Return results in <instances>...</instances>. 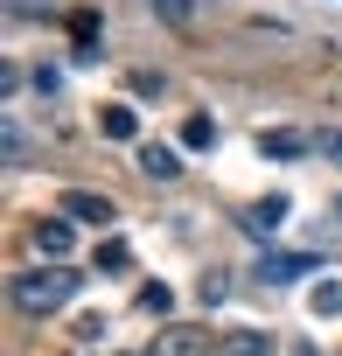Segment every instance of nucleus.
I'll use <instances>...</instances> for the list:
<instances>
[{
    "label": "nucleus",
    "instance_id": "39448f33",
    "mask_svg": "<svg viewBox=\"0 0 342 356\" xmlns=\"http://www.w3.org/2000/svg\"><path fill=\"white\" fill-rule=\"evenodd\" d=\"M35 252H42L49 266H63V259H70V217H42V224H35Z\"/></svg>",
    "mask_w": 342,
    "mask_h": 356
},
{
    "label": "nucleus",
    "instance_id": "9d476101",
    "mask_svg": "<svg viewBox=\"0 0 342 356\" xmlns=\"http://www.w3.org/2000/svg\"><path fill=\"white\" fill-rule=\"evenodd\" d=\"M182 147H189V154L217 147V119H210V112H189V119H182Z\"/></svg>",
    "mask_w": 342,
    "mask_h": 356
},
{
    "label": "nucleus",
    "instance_id": "4468645a",
    "mask_svg": "<svg viewBox=\"0 0 342 356\" xmlns=\"http://www.w3.org/2000/svg\"><path fill=\"white\" fill-rule=\"evenodd\" d=\"M168 300H175L168 286H147V293H140V307H147V314H168Z\"/></svg>",
    "mask_w": 342,
    "mask_h": 356
},
{
    "label": "nucleus",
    "instance_id": "423d86ee",
    "mask_svg": "<svg viewBox=\"0 0 342 356\" xmlns=\"http://www.w3.org/2000/svg\"><path fill=\"white\" fill-rule=\"evenodd\" d=\"M307 147H314L307 133H259V154H266V161H300Z\"/></svg>",
    "mask_w": 342,
    "mask_h": 356
},
{
    "label": "nucleus",
    "instance_id": "f257e3e1",
    "mask_svg": "<svg viewBox=\"0 0 342 356\" xmlns=\"http://www.w3.org/2000/svg\"><path fill=\"white\" fill-rule=\"evenodd\" d=\"M70 293H77V273L70 266H28V273L8 280V300L22 314H35V321H49L56 307H70Z\"/></svg>",
    "mask_w": 342,
    "mask_h": 356
},
{
    "label": "nucleus",
    "instance_id": "f3484780",
    "mask_svg": "<svg viewBox=\"0 0 342 356\" xmlns=\"http://www.w3.org/2000/svg\"><path fill=\"white\" fill-rule=\"evenodd\" d=\"M154 15H168V22H189V0H154Z\"/></svg>",
    "mask_w": 342,
    "mask_h": 356
},
{
    "label": "nucleus",
    "instance_id": "1a4fd4ad",
    "mask_svg": "<svg viewBox=\"0 0 342 356\" xmlns=\"http://www.w3.org/2000/svg\"><path fill=\"white\" fill-rule=\"evenodd\" d=\"M98 133H105V140H133V133H140L133 105H105V112H98Z\"/></svg>",
    "mask_w": 342,
    "mask_h": 356
},
{
    "label": "nucleus",
    "instance_id": "f8f14e48",
    "mask_svg": "<svg viewBox=\"0 0 342 356\" xmlns=\"http://www.w3.org/2000/svg\"><path fill=\"white\" fill-rule=\"evenodd\" d=\"M293 273H307V259H286V252H279V259H266V266H259V280H266V286H286Z\"/></svg>",
    "mask_w": 342,
    "mask_h": 356
},
{
    "label": "nucleus",
    "instance_id": "0eeeda50",
    "mask_svg": "<svg viewBox=\"0 0 342 356\" xmlns=\"http://www.w3.org/2000/svg\"><path fill=\"white\" fill-rule=\"evenodd\" d=\"M272 349H279V342H272L266 328H238V335H231L217 356H272Z\"/></svg>",
    "mask_w": 342,
    "mask_h": 356
},
{
    "label": "nucleus",
    "instance_id": "7ed1b4c3",
    "mask_svg": "<svg viewBox=\"0 0 342 356\" xmlns=\"http://www.w3.org/2000/svg\"><path fill=\"white\" fill-rule=\"evenodd\" d=\"M63 217H77V224H119V203L98 196V189H70L63 196Z\"/></svg>",
    "mask_w": 342,
    "mask_h": 356
},
{
    "label": "nucleus",
    "instance_id": "6e6552de",
    "mask_svg": "<svg viewBox=\"0 0 342 356\" xmlns=\"http://www.w3.org/2000/svg\"><path fill=\"white\" fill-rule=\"evenodd\" d=\"M0 154H8V168H28V133H22V119H15V112L0 119Z\"/></svg>",
    "mask_w": 342,
    "mask_h": 356
},
{
    "label": "nucleus",
    "instance_id": "ddd939ff",
    "mask_svg": "<svg viewBox=\"0 0 342 356\" xmlns=\"http://www.w3.org/2000/svg\"><path fill=\"white\" fill-rule=\"evenodd\" d=\"M314 314H321V321H335V314H342V280L314 286Z\"/></svg>",
    "mask_w": 342,
    "mask_h": 356
},
{
    "label": "nucleus",
    "instance_id": "dca6fc26",
    "mask_svg": "<svg viewBox=\"0 0 342 356\" xmlns=\"http://www.w3.org/2000/svg\"><path fill=\"white\" fill-rule=\"evenodd\" d=\"M314 154H328V161H342V133H314Z\"/></svg>",
    "mask_w": 342,
    "mask_h": 356
},
{
    "label": "nucleus",
    "instance_id": "f03ea898",
    "mask_svg": "<svg viewBox=\"0 0 342 356\" xmlns=\"http://www.w3.org/2000/svg\"><path fill=\"white\" fill-rule=\"evenodd\" d=\"M140 175H147V182H182V147L147 140V147H140Z\"/></svg>",
    "mask_w": 342,
    "mask_h": 356
},
{
    "label": "nucleus",
    "instance_id": "9b49d317",
    "mask_svg": "<svg viewBox=\"0 0 342 356\" xmlns=\"http://www.w3.org/2000/svg\"><path fill=\"white\" fill-rule=\"evenodd\" d=\"M279 217H286V196H272V203H259L245 231H252V238H266V231H279Z\"/></svg>",
    "mask_w": 342,
    "mask_h": 356
},
{
    "label": "nucleus",
    "instance_id": "20e7f679",
    "mask_svg": "<svg viewBox=\"0 0 342 356\" xmlns=\"http://www.w3.org/2000/svg\"><path fill=\"white\" fill-rule=\"evenodd\" d=\"M203 349H210V335L189 328V321H182V328H161V335L147 342V356H203Z\"/></svg>",
    "mask_w": 342,
    "mask_h": 356
},
{
    "label": "nucleus",
    "instance_id": "2eb2a0df",
    "mask_svg": "<svg viewBox=\"0 0 342 356\" xmlns=\"http://www.w3.org/2000/svg\"><path fill=\"white\" fill-rule=\"evenodd\" d=\"M119 266H126V245H119V238H112V245H105V252H98V273H119Z\"/></svg>",
    "mask_w": 342,
    "mask_h": 356
}]
</instances>
